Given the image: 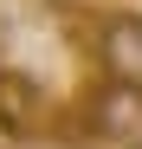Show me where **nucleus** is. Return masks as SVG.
<instances>
[{
    "instance_id": "nucleus-2",
    "label": "nucleus",
    "mask_w": 142,
    "mask_h": 149,
    "mask_svg": "<svg viewBox=\"0 0 142 149\" xmlns=\"http://www.w3.org/2000/svg\"><path fill=\"white\" fill-rule=\"evenodd\" d=\"M97 71L116 84H142V13L123 7V13H110L103 26H97Z\"/></svg>"
},
{
    "instance_id": "nucleus-3",
    "label": "nucleus",
    "mask_w": 142,
    "mask_h": 149,
    "mask_svg": "<svg viewBox=\"0 0 142 149\" xmlns=\"http://www.w3.org/2000/svg\"><path fill=\"white\" fill-rule=\"evenodd\" d=\"M0 130H7V136H39V130H52L45 97L19 78V71H0Z\"/></svg>"
},
{
    "instance_id": "nucleus-1",
    "label": "nucleus",
    "mask_w": 142,
    "mask_h": 149,
    "mask_svg": "<svg viewBox=\"0 0 142 149\" xmlns=\"http://www.w3.org/2000/svg\"><path fill=\"white\" fill-rule=\"evenodd\" d=\"M84 110H90L97 143H142V84H116V78H103L97 91L84 97Z\"/></svg>"
},
{
    "instance_id": "nucleus-4",
    "label": "nucleus",
    "mask_w": 142,
    "mask_h": 149,
    "mask_svg": "<svg viewBox=\"0 0 142 149\" xmlns=\"http://www.w3.org/2000/svg\"><path fill=\"white\" fill-rule=\"evenodd\" d=\"M129 149H142V143H129Z\"/></svg>"
}]
</instances>
